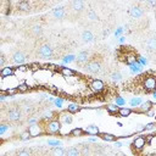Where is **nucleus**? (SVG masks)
<instances>
[{
  "label": "nucleus",
  "mask_w": 156,
  "mask_h": 156,
  "mask_svg": "<svg viewBox=\"0 0 156 156\" xmlns=\"http://www.w3.org/2000/svg\"><path fill=\"white\" fill-rule=\"evenodd\" d=\"M62 123L60 122L59 118H54L46 123H44V131H45V134H51V135H55V134H59L61 132V127Z\"/></svg>",
  "instance_id": "f257e3e1"
},
{
  "label": "nucleus",
  "mask_w": 156,
  "mask_h": 156,
  "mask_svg": "<svg viewBox=\"0 0 156 156\" xmlns=\"http://www.w3.org/2000/svg\"><path fill=\"white\" fill-rule=\"evenodd\" d=\"M102 70V63L100 60L98 59H93L90 60L85 66H84V71L89 74H96V73H100Z\"/></svg>",
  "instance_id": "f03ea898"
},
{
  "label": "nucleus",
  "mask_w": 156,
  "mask_h": 156,
  "mask_svg": "<svg viewBox=\"0 0 156 156\" xmlns=\"http://www.w3.org/2000/svg\"><path fill=\"white\" fill-rule=\"evenodd\" d=\"M141 87L146 93L156 92V77L155 76H145L141 81Z\"/></svg>",
  "instance_id": "7ed1b4c3"
},
{
  "label": "nucleus",
  "mask_w": 156,
  "mask_h": 156,
  "mask_svg": "<svg viewBox=\"0 0 156 156\" xmlns=\"http://www.w3.org/2000/svg\"><path fill=\"white\" fill-rule=\"evenodd\" d=\"M38 55L43 59H51L54 56V49L50 44L43 43L38 48Z\"/></svg>",
  "instance_id": "20e7f679"
},
{
  "label": "nucleus",
  "mask_w": 156,
  "mask_h": 156,
  "mask_svg": "<svg viewBox=\"0 0 156 156\" xmlns=\"http://www.w3.org/2000/svg\"><path fill=\"white\" fill-rule=\"evenodd\" d=\"M146 144H148V141H146L145 135H138V137H135L134 140L132 141V148H133L134 151L140 152V151H143V150L145 149Z\"/></svg>",
  "instance_id": "39448f33"
},
{
  "label": "nucleus",
  "mask_w": 156,
  "mask_h": 156,
  "mask_svg": "<svg viewBox=\"0 0 156 156\" xmlns=\"http://www.w3.org/2000/svg\"><path fill=\"white\" fill-rule=\"evenodd\" d=\"M6 118L9 122H18L22 118V110L18 107H12L7 111L6 113Z\"/></svg>",
  "instance_id": "423d86ee"
},
{
  "label": "nucleus",
  "mask_w": 156,
  "mask_h": 156,
  "mask_svg": "<svg viewBox=\"0 0 156 156\" xmlns=\"http://www.w3.org/2000/svg\"><path fill=\"white\" fill-rule=\"evenodd\" d=\"M89 88L90 90H92L93 93H96V94H100L102 93L104 90H105V83H104L101 79H98V78H95V79H92L89 83Z\"/></svg>",
  "instance_id": "0eeeda50"
},
{
  "label": "nucleus",
  "mask_w": 156,
  "mask_h": 156,
  "mask_svg": "<svg viewBox=\"0 0 156 156\" xmlns=\"http://www.w3.org/2000/svg\"><path fill=\"white\" fill-rule=\"evenodd\" d=\"M11 62L14 63V65H18V66L24 65V62H26V55H24L23 51L16 50L15 53L11 55Z\"/></svg>",
  "instance_id": "6e6552de"
},
{
  "label": "nucleus",
  "mask_w": 156,
  "mask_h": 156,
  "mask_svg": "<svg viewBox=\"0 0 156 156\" xmlns=\"http://www.w3.org/2000/svg\"><path fill=\"white\" fill-rule=\"evenodd\" d=\"M27 131L29 132V134H31V137H32V138L39 137V135H42V134H44V133H45V131H44V126L39 124V123L33 124V126H29Z\"/></svg>",
  "instance_id": "1a4fd4ad"
},
{
  "label": "nucleus",
  "mask_w": 156,
  "mask_h": 156,
  "mask_svg": "<svg viewBox=\"0 0 156 156\" xmlns=\"http://www.w3.org/2000/svg\"><path fill=\"white\" fill-rule=\"evenodd\" d=\"M144 12H145V10L143 9L140 5H134V6H132L131 9H129L128 14L131 15L133 18H140V17L144 16Z\"/></svg>",
  "instance_id": "9d476101"
},
{
  "label": "nucleus",
  "mask_w": 156,
  "mask_h": 156,
  "mask_svg": "<svg viewBox=\"0 0 156 156\" xmlns=\"http://www.w3.org/2000/svg\"><path fill=\"white\" fill-rule=\"evenodd\" d=\"M15 74H16V70H15V67H12V66H5L4 68L0 70V77H1V79L12 77Z\"/></svg>",
  "instance_id": "9b49d317"
},
{
  "label": "nucleus",
  "mask_w": 156,
  "mask_h": 156,
  "mask_svg": "<svg viewBox=\"0 0 156 156\" xmlns=\"http://www.w3.org/2000/svg\"><path fill=\"white\" fill-rule=\"evenodd\" d=\"M151 110H154V102L152 101H144L141 105L138 107V112L139 113H149Z\"/></svg>",
  "instance_id": "f8f14e48"
},
{
  "label": "nucleus",
  "mask_w": 156,
  "mask_h": 156,
  "mask_svg": "<svg viewBox=\"0 0 156 156\" xmlns=\"http://www.w3.org/2000/svg\"><path fill=\"white\" fill-rule=\"evenodd\" d=\"M59 120H60V122L63 123V124H71L72 121H73V115H71V113L67 112V111H63V112H61V113L59 115Z\"/></svg>",
  "instance_id": "ddd939ff"
},
{
  "label": "nucleus",
  "mask_w": 156,
  "mask_h": 156,
  "mask_svg": "<svg viewBox=\"0 0 156 156\" xmlns=\"http://www.w3.org/2000/svg\"><path fill=\"white\" fill-rule=\"evenodd\" d=\"M79 65H87L90 61V54L89 51H81L79 54L77 55V60H76Z\"/></svg>",
  "instance_id": "4468645a"
},
{
  "label": "nucleus",
  "mask_w": 156,
  "mask_h": 156,
  "mask_svg": "<svg viewBox=\"0 0 156 156\" xmlns=\"http://www.w3.org/2000/svg\"><path fill=\"white\" fill-rule=\"evenodd\" d=\"M51 15L55 20H62L65 16H66V9L63 6H59V7H55L51 12Z\"/></svg>",
  "instance_id": "2eb2a0df"
},
{
  "label": "nucleus",
  "mask_w": 156,
  "mask_h": 156,
  "mask_svg": "<svg viewBox=\"0 0 156 156\" xmlns=\"http://www.w3.org/2000/svg\"><path fill=\"white\" fill-rule=\"evenodd\" d=\"M81 39H82V40H83L84 43H93V42L95 40V37H94V34H93L92 31L85 29V31L82 32V34H81Z\"/></svg>",
  "instance_id": "dca6fc26"
},
{
  "label": "nucleus",
  "mask_w": 156,
  "mask_h": 156,
  "mask_svg": "<svg viewBox=\"0 0 156 156\" xmlns=\"http://www.w3.org/2000/svg\"><path fill=\"white\" fill-rule=\"evenodd\" d=\"M60 73L61 76L63 77H66V78H72V77H76L77 76V72L72 68H68L67 66H62L60 67Z\"/></svg>",
  "instance_id": "f3484780"
},
{
  "label": "nucleus",
  "mask_w": 156,
  "mask_h": 156,
  "mask_svg": "<svg viewBox=\"0 0 156 156\" xmlns=\"http://www.w3.org/2000/svg\"><path fill=\"white\" fill-rule=\"evenodd\" d=\"M84 132H85V134H88V135H100V129H99V127L98 126H95V124H90V126H88V127H85L84 128Z\"/></svg>",
  "instance_id": "a211bd4d"
},
{
  "label": "nucleus",
  "mask_w": 156,
  "mask_h": 156,
  "mask_svg": "<svg viewBox=\"0 0 156 156\" xmlns=\"http://www.w3.org/2000/svg\"><path fill=\"white\" fill-rule=\"evenodd\" d=\"M123 60L126 61V63L128 65V66H131V65H133L134 62H137L138 56L135 55V53H133V51H128V53L124 55Z\"/></svg>",
  "instance_id": "6ab92c4d"
},
{
  "label": "nucleus",
  "mask_w": 156,
  "mask_h": 156,
  "mask_svg": "<svg viewBox=\"0 0 156 156\" xmlns=\"http://www.w3.org/2000/svg\"><path fill=\"white\" fill-rule=\"evenodd\" d=\"M71 9L76 12H81L82 10H84V1H82V0H73L71 3Z\"/></svg>",
  "instance_id": "aec40b11"
},
{
  "label": "nucleus",
  "mask_w": 156,
  "mask_h": 156,
  "mask_svg": "<svg viewBox=\"0 0 156 156\" xmlns=\"http://www.w3.org/2000/svg\"><path fill=\"white\" fill-rule=\"evenodd\" d=\"M82 110V107L78 105V104H76V102H70L68 105H67V107H66V111L67 112H70L71 115H74V113H78Z\"/></svg>",
  "instance_id": "412c9836"
},
{
  "label": "nucleus",
  "mask_w": 156,
  "mask_h": 156,
  "mask_svg": "<svg viewBox=\"0 0 156 156\" xmlns=\"http://www.w3.org/2000/svg\"><path fill=\"white\" fill-rule=\"evenodd\" d=\"M31 5H32L31 1H18V3H16V9L26 12V11L31 10Z\"/></svg>",
  "instance_id": "4be33fe9"
},
{
  "label": "nucleus",
  "mask_w": 156,
  "mask_h": 156,
  "mask_svg": "<svg viewBox=\"0 0 156 156\" xmlns=\"http://www.w3.org/2000/svg\"><path fill=\"white\" fill-rule=\"evenodd\" d=\"M31 33L34 35V37H37V38H39L42 34H43V27L40 24H33L32 27H31Z\"/></svg>",
  "instance_id": "5701e85b"
},
{
  "label": "nucleus",
  "mask_w": 156,
  "mask_h": 156,
  "mask_svg": "<svg viewBox=\"0 0 156 156\" xmlns=\"http://www.w3.org/2000/svg\"><path fill=\"white\" fill-rule=\"evenodd\" d=\"M133 113V110H132V107H120V110H118V115L120 117H123V118H127V117H129Z\"/></svg>",
  "instance_id": "b1692460"
},
{
  "label": "nucleus",
  "mask_w": 156,
  "mask_h": 156,
  "mask_svg": "<svg viewBox=\"0 0 156 156\" xmlns=\"http://www.w3.org/2000/svg\"><path fill=\"white\" fill-rule=\"evenodd\" d=\"M141 71H143V66H141V65H140L138 61L129 66V72H131L132 74H139Z\"/></svg>",
  "instance_id": "393cba45"
},
{
  "label": "nucleus",
  "mask_w": 156,
  "mask_h": 156,
  "mask_svg": "<svg viewBox=\"0 0 156 156\" xmlns=\"http://www.w3.org/2000/svg\"><path fill=\"white\" fill-rule=\"evenodd\" d=\"M84 134H85L84 128H82V127H76V128H73L72 131L70 132V135H71V137H74V138L83 137Z\"/></svg>",
  "instance_id": "a878e982"
},
{
  "label": "nucleus",
  "mask_w": 156,
  "mask_h": 156,
  "mask_svg": "<svg viewBox=\"0 0 156 156\" xmlns=\"http://www.w3.org/2000/svg\"><path fill=\"white\" fill-rule=\"evenodd\" d=\"M66 151L62 146H57V148H53L50 152V156H66Z\"/></svg>",
  "instance_id": "bb28decb"
},
{
  "label": "nucleus",
  "mask_w": 156,
  "mask_h": 156,
  "mask_svg": "<svg viewBox=\"0 0 156 156\" xmlns=\"http://www.w3.org/2000/svg\"><path fill=\"white\" fill-rule=\"evenodd\" d=\"M104 141H107V143H110V141H116L117 138L115 134H111V133H100V135H99Z\"/></svg>",
  "instance_id": "cd10ccee"
},
{
  "label": "nucleus",
  "mask_w": 156,
  "mask_h": 156,
  "mask_svg": "<svg viewBox=\"0 0 156 156\" xmlns=\"http://www.w3.org/2000/svg\"><path fill=\"white\" fill-rule=\"evenodd\" d=\"M146 48L150 51H156V35H152L148 39L146 42Z\"/></svg>",
  "instance_id": "c85d7f7f"
},
{
  "label": "nucleus",
  "mask_w": 156,
  "mask_h": 156,
  "mask_svg": "<svg viewBox=\"0 0 156 156\" xmlns=\"http://www.w3.org/2000/svg\"><path fill=\"white\" fill-rule=\"evenodd\" d=\"M122 78H123V76H122V73H121L120 71H113V72L110 74V79H111L112 82H115V83L121 82Z\"/></svg>",
  "instance_id": "c756f323"
},
{
  "label": "nucleus",
  "mask_w": 156,
  "mask_h": 156,
  "mask_svg": "<svg viewBox=\"0 0 156 156\" xmlns=\"http://www.w3.org/2000/svg\"><path fill=\"white\" fill-rule=\"evenodd\" d=\"M118 110H120V106H117L116 104H107V106H106V111L110 115H117Z\"/></svg>",
  "instance_id": "7c9ffc66"
},
{
  "label": "nucleus",
  "mask_w": 156,
  "mask_h": 156,
  "mask_svg": "<svg viewBox=\"0 0 156 156\" xmlns=\"http://www.w3.org/2000/svg\"><path fill=\"white\" fill-rule=\"evenodd\" d=\"M143 102H144V101H143L141 98L135 96V98H132L131 100H129V106H131V107H139Z\"/></svg>",
  "instance_id": "2f4dec72"
},
{
  "label": "nucleus",
  "mask_w": 156,
  "mask_h": 156,
  "mask_svg": "<svg viewBox=\"0 0 156 156\" xmlns=\"http://www.w3.org/2000/svg\"><path fill=\"white\" fill-rule=\"evenodd\" d=\"M1 93H4L7 96H15L16 94H18L17 88H6V89H1Z\"/></svg>",
  "instance_id": "473e14b6"
},
{
  "label": "nucleus",
  "mask_w": 156,
  "mask_h": 156,
  "mask_svg": "<svg viewBox=\"0 0 156 156\" xmlns=\"http://www.w3.org/2000/svg\"><path fill=\"white\" fill-rule=\"evenodd\" d=\"M76 60H77V56H76V55L68 54V55H65V56L62 57V63H63V65H68V63H71V62H74Z\"/></svg>",
  "instance_id": "72a5a7b5"
},
{
  "label": "nucleus",
  "mask_w": 156,
  "mask_h": 156,
  "mask_svg": "<svg viewBox=\"0 0 156 156\" xmlns=\"http://www.w3.org/2000/svg\"><path fill=\"white\" fill-rule=\"evenodd\" d=\"M66 156H81V150L76 146H71L70 149H67Z\"/></svg>",
  "instance_id": "f704fd0d"
},
{
  "label": "nucleus",
  "mask_w": 156,
  "mask_h": 156,
  "mask_svg": "<svg viewBox=\"0 0 156 156\" xmlns=\"http://www.w3.org/2000/svg\"><path fill=\"white\" fill-rule=\"evenodd\" d=\"M17 90H18V93L20 94H24V93H27L28 90H29V85L26 83V82H22V83H20L17 87Z\"/></svg>",
  "instance_id": "c9c22d12"
},
{
  "label": "nucleus",
  "mask_w": 156,
  "mask_h": 156,
  "mask_svg": "<svg viewBox=\"0 0 156 156\" xmlns=\"http://www.w3.org/2000/svg\"><path fill=\"white\" fill-rule=\"evenodd\" d=\"M10 123H7V122H1V123H0V135H5L6 134V132L7 131H10Z\"/></svg>",
  "instance_id": "e433bc0d"
},
{
  "label": "nucleus",
  "mask_w": 156,
  "mask_h": 156,
  "mask_svg": "<svg viewBox=\"0 0 156 156\" xmlns=\"http://www.w3.org/2000/svg\"><path fill=\"white\" fill-rule=\"evenodd\" d=\"M87 18H88L89 21H92V22H95V21L99 20V16H98V14L95 12V10H89L88 14H87Z\"/></svg>",
  "instance_id": "4c0bfd02"
},
{
  "label": "nucleus",
  "mask_w": 156,
  "mask_h": 156,
  "mask_svg": "<svg viewBox=\"0 0 156 156\" xmlns=\"http://www.w3.org/2000/svg\"><path fill=\"white\" fill-rule=\"evenodd\" d=\"M46 144L51 148H57V146H62V141L59 139H49L46 141Z\"/></svg>",
  "instance_id": "58836bf2"
},
{
  "label": "nucleus",
  "mask_w": 156,
  "mask_h": 156,
  "mask_svg": "<svg viewBox=\"0 0 156 156\" xmlns=\"http://www.w3.org/2000/svg\"><path fill=\"white\" fill-rule=\"evenodd\" d=\"M81 156H90V146L89 145H81Z\"/></svg>",
  "instance_id": "ea45409f"
},
{
  "label": "nucleus",
  "mask_w": 156,
  "mask_h": 156,
  "mask_svg": "<svg viewBox=\"0 0 156 156\" xmlns=\"http://www.w3.org/2000/svg\"><path fill=\"white\" fill-rule=\"evenodd\" d=\"M115 104H116L117 106L123 107V106L126 105V100H124V98H122V96H116V98H115Z\"/></svg>",
  "instance_id": "a19ab883"
},
{
  "label": "nucleus",
  "mask_w": 156,
  "mask_h": 156,
  "mask_svg": "<svg viewBox=\"0 0 156 156\" xmlns=\"http://www.w3.org/2000/svg\"><path fill=\"white\" fill-rule=\"evenodd\" d=\"M28 68H29V65H21V66L15 67L16 73H17V72H20V73H26V72L28 71Z\"/></svg>",
  "instance_id": "79ce46f5"
},
{
  "label": "nucleus",
  "mask_w": 156,
  "mask_h": 156,
  "mask_svg": "<svg viewBox=\"0 0 156 156\" xmlns=\"http://www.w3.org/2000/svg\"><path fill=\"white\" fill-rule=\"evenodd\" d=\"M126 29H128L127 26H124V27H118V28H117V29L115 31V37H116V38L122 37V34H123V32H124Z\"/></svg>",
  "instance_id": "37998d69"
},
{
  "label": "nucleus",
  "mask_w": 156,
  "mask_h": 156,
  "mask_svg": "<svg viewBox=\"0 0 156 156\" xmlns=\"http://www.w3.org/2000/svg\"><path fill=\"white\" fill-rule=\"evenodd\" d=\"M16 156H33V155H32L31 150H28V149H22V150L17 151Z\"/></svg>",
  "instance_id": "c03bdc74"
},
{
  "label": "nucleus",
  "mask_w": 156,
  "mask_h": 156,
  "mask_svg": "<svg viewBox=\"0 0 156 156\" xmlns=\"http://www.w3.org/2000/svg\"><path fill=\"white\" fill-rule=\"evenodd\" d=\"M29 138H32V137H31V134H29L28 131H24V132H22V133L20 134V140H22V141L28 140Z\"/></svg>",
  "instance_id": "a18cd8bd"
},
{
  "label": "nucleus",
  "mask_w": 156,
  "mask_h": 156,
  "mask_svg": "<svg viewBox=\"0 0 156 156\" xmlns=\"http://www.w3.org/2000/svg\"><path fill=\"white\" fill-rule=\"evenodd\" d=\"M42 67H43V65L38 63V62L29 63V68H31V70H33V71H39V70H42Z\"/></svg>",
  "instance_id": "49530a36"
},
{
  "label": "nucleus",
  "mask_w": 156,
  "mask_h": 156,
  "mask_svg": "<svg viewBox=\"0 0 156 156\" xmlns=\"http://www.w3.org/2000/svg\"><path fill=\"white\" fill-rule=\"evenodd\" d=\"M63 98H56L55 99V101H54V105L57 107V109H61L62 106H63Z\"/></svg>",
  "instance_id": "de8ad7c7"
},
{
  "label": "nucleus",
  "mask_w": 156,
  "mask_h": 156,
  "mask_svg": "<svg viewBox=\"0 0 156 156\" xmlns=\"http://www.w3.org/2000/svg\"><path fill=\"white\" fill-rule=\"evenodd\" d=\"M38 117H34V116H31V117H28V120H27V123L29 124V126H33V124H37L38 123Z\"/></svg>",
  "instance_id": "09e8293b"
},
{
  "label": "nucleus",
  "mask_w": 156,
  "mask_h": 156,
  "mask_svg": "<svg viewBox=\"0 0 156 156\" xmlns=\"http://www.w3.org/2000/svg\"><path fill=\"white\" fill-rule=\"evenodd\" d=\"M143 67L144 66H146L148 65V60H146V57H144V56H138V60H137Z\"/></svg>",
  "instance_id": "8fccbe9b"
},
{
  "label": "nucleus",
  "mask_w": 156,
  "mask_h": 156,
  "mask_svg": "<svg viewBox=\"0 0 156 156\" xmlns=\"http://www.w3.org/2000/svg\"><path fill=\"white\" fill-rule=\"evenodd\" d=\"M156 128V122H150V123H146L145 124V129L146 131H152V129Z\"/></svg>",
  "instance_id": "3c124183"
},
{
  "label": "nucleus",
  "mask_w": 156,
  "mask_h": 156,
  "mask_svg": "<svg viewBox=\"0 0 156 156\" xmlns=\"http://www.w3.org/2000/svg\"><path fill=\"white\" fill-rule=\"evenodd\" d=\"M5 62H6V57H5V55L1 53V54H0V67H1V68L5 67Z\"/></svg>",
  "instance_id": "603ef678"
},
{
  "label": "nucleus",
  "mask_w": 156,
  "mask_h": 156,
  "mask_svg": "<svg viewBox=\"0 0 156 156\" xmlns=\"http://www.w3.org/2000/svg\"><path fill=\"white\" fill-rule=\"evenodd\" d=\"M144 131H146V129H145V124H138V126H135V132L137 133H141V132H144Z\"/></svg>",
  "instance_id": "864d4df0"
},
{
  "label": "nucleus",
  "mask_w": 156,
  "mask_h": 156,
  "mask_svg": "<svg viewBox=\"0 0 156 156\" xmlns=\"http://www.w3.org/2000/svg\"><path fill=\"white\" fill-rule=\"evenodd\" d=\"M7 98H9V96H7V95H5L4 93H0V102H5Z\"/></svg>",
  "instance_id": "5fc2aeb1"
},
{
  "label": "nucleus",
  "mask_w": 156,
  "mask_h": 156,
  "mask_svg": "<svg viewBox=\"0 0 156 156\" xmlns=\"http://www.w3.org/2000/svg\"><path fill=\"white\" fill-rule=\"evenodd\" d=\"M115 146H116V148H121V146H123V144H122V141H120L118 139H117V140L115 141Z\"/></svg>",
  "instance_id": "6e6d98bb"
},
{
  "label": "nucleus",
  "mask_w": 156,
  "mask_h": 156,
  "mask_svg": "<svg viewBox=\"0 0 156 156\" xmlns=\"http://www.w3.org/2000/svg\"><path fill=\"white\" fill-rule=\"evenodd\" d=\"M96 141H98V138H95V137L88 138V143H96Z\"/></svg>",
  "instance_id": "4d7b16f0"
},
{
  "label": "nucleus",
  "mask_w": 156,
  "mask_h": 156,
  "mask_svg": "<svg viewBox=\"0 0 156 156\" xmlns=\"http://www.w3.org/2000/svg\"><path fill=\"white\" fill-rule=\"evenodd\" d=\"M124 42H126V37L122 35V37L118 38V43H120V44H124Z\"/></svg>",
  "instance_id": "13d9d810"
},
{
  "label": "nucleus",
  "mask_w": 156,
  "mask_h": 156,
  "mask_svg": "<svg viewBox=\"0 0 156 156\" xmlns=\"http://www.w3.org/2000/svg\"><path fill=\"white\" fill-rule=\"evenodd\" d=\"M145 138H146V141L150 143V141L154 139V135H152V134H149V135H145Z\"/></svg>",
  "instance_id": "bf43d9fd"
},
{
  "label": "nucleus",
  "mask_w": 156,
  "mask_h": 156,
  "mask_svg": "<svg viewBox=\"0 0 156 156\" xmlns=\"http://www.w3.org/2000/svg\"><path fill=\"white\" fill-rule=\"evenodd\" d=\"M146 4H148V5H150V6L156 7V1H150V0H149V1H146Z\"/></svg>",
  "instance_id": "052dcab7"
},
{
  "label": "nucleus",
  "mask_w": 156,
  "mask_h": 156,
  "mask_svg": "<svg viewBox=\"0 0 156 156\" xmlns=\"http://www.w3.org/2000/svg\"><path fill=\"white\" fill-rule=\"evenodd\" d=\"M152 98L156 100V92H154V93H152Z\"/></svg>",
  "instance_id": "680f3d73"
},
{
  "label": "nucleus",
  "mask_w": 156,
  "mask_h": 156,
  "mask_svg": "<svg viewBox=\"0 0 156 156\" xmlns=\"http://www.w3.org/2000/svg\"><path fill=\"white\" fill-rule=\"evenodd\" d=\"M154 117H155V120H156V112H155V116H154Z\"/></svg>",
  "instance_id": "e2e57ef3"
}]
</instances>
